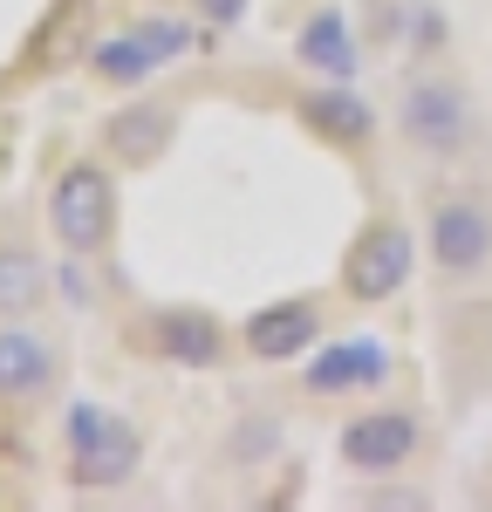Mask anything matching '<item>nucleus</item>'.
Wrapping results in <instances>:
<instances>
[{
    "instance_id": "5",
    "label": "nucleus",
    "mask_w": 492,
    "mask_h": 512,
    "mask_svg": "<svg viewBox=\"0 0 492 512\" xmlns=\"http://www.w3.org/2000/svg\"><path fill=\"white\" fill-rule=\"evenodd\" d=\"M431 260L445 274H479L492 260V212L472 198H445L431 212Z\"/></svg>"
},
{
    "instance_id": "18",
    "label": "nucleus",
    "mask_w": 492,
    "mask_h": 512,
    "mask_svg": "<svg viewBox=\"0 0 492 512\" xmlns=\"http://www.w3.org/2000/svg\"><path fill=\"white\" fill-rule=\"evenodd\" d=\"M199 7H205V21H219V28H226V21H240L246 0H199Z\"/></svg>"
},
{
    "instance_id": "15",
    "label": "nucleus",
    "mask_w": 492,
    "mask_h": 512,
    "mask_svg": "<svg viewBox=\"0 0 492 512\" xmlns=\"http://www.w3.org/2000/svg\"><path fill=\"white\" fill-rule=\"evenodd\" d=\"M89 62H96V76H103V82H117V89H137V82H144L151 69H158V55H151V48H144L137 35L103 41V48H96Z\"/></svg>"
},
{
    "instance_id": "3",
    "label": "nucleus",
    "mask_w": 492,
    "mask_h": 512,
    "mask_svg": "<svg viewBox=\"0 0 492 512\" xmlns=\"http://www.w3.org/2000/svg\"><path fill=\"white\" fill-rule=\"evenodd\" d=\"M410 267H417V246H410L404 226H369L363 239H356V253H349V294L356 301H390L397 287L410 280Z\"/></svg>"
},
{
    "instance_id": "1",
    "label": "nucleus",
    "mask_w": 492,
    "mask_h": 512,
    "mask_svg": "<svg viewBox=\"0 0 492 512\" xmlns=\"http://www.w3.org/2000/svg\"><path fill=\"white\" fill-rule=\"evenodd\" d=\"M117 226V185L103 164H69L55 178V239L69 253H96Z\"/></svg>"
},
{
    "instance_id": "8",
    "label": "nucleus",
    "mask_w": 492,
    "mask_h": 512,
    "mask_svg": "<svg viewBox=\"0 0 492 512\" xmlns=\"http://www.w3.org/2000/svg\"><path fill=\"white\" fill-rule=\"evenodd\" d=\"M315 335H322V315H315L308 301H287V308H260V315L246 321V349L260 355V362H287V355L315 349Z\"/></svg>"
},
{
    "instance_id": "17",
    "label": "nucleus",
    "mask_w": 492,
    "mask_h": 512,
    "mask_svg": "<svg viewBox=\"0 0 492 512\" xmlns=\"http://www.w3.org/2000/svg\"><path fill=\"white\" fill-rule=\"evenodd\" d=\"M369 506H390V512H431L424 492H410V485H390V492H369Z\"/></svg>"
},
{
    "instance_id": "6",
    "label": "nucleus",
    "mask_w": 492,
    "mask_h": 512,
    "mask_svg": "<svg viewBox=\"0 0 492 512\" xmlns=\"http://www.w3.org/2000/svg\"><path fill=\"white\" fill-rule=\"evenodd\" d=\"M410 451H417V417H404V410H369L342 431V458L356 472H397Z\"/></svg>"
},
{
    "instance_id": "10",
    "label": "nucleus",
    "mask_w": 492,
    "mask_h": 512,
    "mask_svg": "<svg viewBox=\"0 0 492 512\" xmlns=\"http://www.w3.org/2000/svg\"><path fill=\"white\" fill-rule=\"evenodd\" d=\"M55 376V349L35 328H0V396H35Z\"/></svg>"
},
{
    "instance_id": "7",
    "label": "nucleus",
    "mask_w": 492,
    "mask_h": 512,
    "mask_svg": "<svg viewBox=\"0 0 492 512\" xmlns=\"http://www.w3.org/2000/svg\"><path fill=\"white\" fill-rule=\"evenodd\" d=\"M390 376V349L383 342H328L308 362V390L315 396H342V390H376Z\"/></svg>"
},
{
    "instance_id": "2",
    "label": "nucleus",
    "mask_w": 492,
    "mask_h": 512,
    "mask_svg": "<svg viewBox=\"0 0 492 512\" xmlns=\"http://www.w3.org/2000/svg\"><path fill=\"white\" fill-rule=\"evenodd\" d=\"M69 444H76L69 478H76V485H89V492H96V485H103V492H110V485H123V478L137 472V458H144V451H137V431H130V424H117V417H103V410H89V403L69 417Z\"/></svg>"
},
{
    "instance_id": "11",
    "label": "nucleus",
    "mask_w": 492,
    "mask_h": 512,
    "mask_svg": "<svg viewBox=\"0 0 492 512\" xmlns=\"http://www.w3.org/2000/svg\"><path fill=\"white\" fill-rule=\"evenodd\" d=\"M301 62L322 69V76H356V41H349V21L322 7L308 28H301Z\"/></svg>"
},
{
    "instance_id": "16",
    "label": "nucleus",
    "mask_w": 492,
    "mask_h": 512,
    "mask_svg": "<svg viewBox=\"0 0 492 512\" xmlns=\"http://www.w3.org/2000/svg\"><path fill=\"white\" fill-rule=\"evenodd\" d=\"M137 41H144L158 62H178V55L192 48V28H185L178 14H151V21H137Z\"/></svg>"
},
{
    "instance_id": "4",
    "label": "nucleus",
    "mask_w": 492,
    "mask_h": 512,
    "mask_svg": "<svg viewBox=\"0 0 492 512\" xmlns=\"http://www.w3.org/2000/svg\"><path fill=\"white\" fill-rule=\"evenodd\" d=\"M397 123H404L410 144H417V151H431V158H451V151L465 144V130H472L465 96L445 89V82H417V89L404 96V110H397Z\"/></svg>"
},
{
    "instance_id": "14",
    "label": "nucleus",
    "mask_w": 492,
    "mask_h": 512,
    "mask_svg": "<svg viewBox=\"0 0 492 512\" xmlns=\"http://www.w3.org/2000/svg\"><path fill=\"white\" fill-rule=\"evenodd\" d=\"M41 294H48V274H41L35 253H21V246H0V315H28Z\"/></svg>"
},
{
    "instance_id": "12",
    "label": "nucleus",
    "mask_w": 492,
    "mask_h": 512,
    "mask_svg": "<svg viewBox=\"0 0 492 512\" xmlns=\"http://www.w3.org/2000/svg\"><path fill=\"white\" fill-rule=\"evenodd\" d=\"M158 328V349L171 355V362H185V369H205V362H219V328H212V315H158L151 321Z\"/></svg>"
},
{
    "instance_id": "9",
    "label": "nucleus",
    "mask_w": 492,
    "mask_h": 512,
    "mask_svg": "<svg viewBox=\"0 0 492 512\" xmlns=\"http://www.w3.org/2000/svg\"><path fill=\"white\" fill-rule=\"evenodd\" d=\"M164 144H171V110L164 103H130L103 123V151L117 164H158Z\"/></svg>"
},
{
    "instance_id": "13",
    "label": "nucleus",
    "mask_w": 492,
    "mask_h": 512,
    "mask_svg": "<svg viewBox=\"0 0 492 512\" xmlns=\"http://www.w3.org/2000/svg\"><path fill=\"white\" fill-rule=\"evenodd\" d=\"M301 117H308V130H322V137H335V144H363L369 137V103L363 96H349V89H322V96H308L301 103Z\"/></svg>"
}]
</instances>
